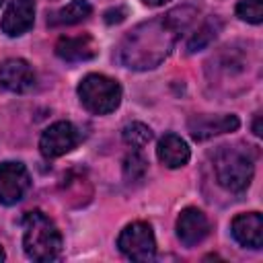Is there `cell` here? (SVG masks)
I'll return each instance as SVG.
<instances>
[{
	"label": "cell",
	"mask_w": 263,
	"mask_h": 263,
	"mask_svg": "<svg viewBox=\"0 0 263 263\" xmlns=\"http://www.w3.org/2000/svg\"><path fill=\"white\" fill-rule=\"evenodd\" d=\"M179 35L181 33L166 14L150 18L125 33L119 43L117 58L129 70H152L168 58Z\"/></svg>",
	"instance_id": "cell-1"
},
{
	"label": "cell",
	"mask_w": 263,
	"mask_h": 263,
	"mask_svg": "<svg viewBox=\"0 0 263 263\" xmlns=\"http://www.w3.org/2000/svg\"><path fill=\"white\" fill-rule=\"evenodd\" d=\"M23 251L37 263L53 261L62 253V232L53 220L39 210L27 212L23 218Z\"/></svg>",
	"instance_id": "cell-2"
},
{
	"label": "cell",
	"mask_w": 263,
	"mask_h": 263,
	"mask_svg": "<svg viewBox=\"0 0 263 263\" xmlns=\"http://www.w3.org/2000/svg\"><path fill=\"white\" fill-rule=\"evenodd\" d=\"M214 171L218 183L232 193L245 191L255 175V158L249 148L222 146L214 156Z\"/></svg>",
	"instance_id": "cell-3"
},
{
	"label": "cell",
	"mask_w": 263,
	"mask_h": 263,
	"mask_svg": "<svg viewBox=\"0 0 263 263\" xmlns=\"http://www.w3.org/2000/svg\"><path fill=\"white\" fill-rule=\"evenodd\" d=\"M78 99L82 107L95 115L113 113L121 103V86L105 74H86L78 82Z\"/></svg>",
	"instance_id": "cell-4"
},
{
	"label": "cell",
	"mask_w": 263,
	"mask_h": 263,
	"mask_svg": "<svg viewBox=\"0 0 263 263\" xmlns=\"http://www.w3.org/2000/svg\"><path fill=\"white\" fill-rule=\"evenodd\" d=\"M119 251L132 261H152L156 255V238L148 222H132L117 236Z\"/></svg>",
	"instance_id": "cell-5"
},
{
	"label": "cell",
	"mask_w": 263,
	"mask_h": 263,
	"mask_svg": "<svg viewBox=\"0 0 263 263\" xmlns=\"http://www.w3.org/2000/svg\"><path fill=\"white\" fill-rule=\"evenodd\" d=\"M80 142V132L70 121H55L43 129L39 138V150L45 158H58L72 152Z\"/></svg>",
	"instance_id": "cell-6"
},
{
	"label": "cell",
	"mask_w": 263,
	"mask_h": 263,
	"mask_svg": "<svg viewBox=\"0 0 263 263\" xmlns=\"http://www.w3.org/2000/svg\"><path fill=\"white\" fill-rule=\"evenodd\" d=\"M31 189V175L23 162L6 160L0 164V203L16 205Z\"/></svg>",
	"instance_id": "cell-7"
},
{
	"label": "cell",
	"mask_w": 263,
	"mask_h": 263,
	"mask_svg": "<svg viewBox=\"0 0 263 263\" xmlns=\"http://www.w3.org/2000/svg\"><path fill=\"white\" fill-rule=\"evenodd\" d=\"M35 86V70L23 58H8L0 64V88L8 92H29Z\"/></svg>",
	"instance_id": "cell-8"
},
{
	"label": "cell",
	"mask_w": 263,
	"mask_h": 263,
	"mask_svg": "<svg viewBox=\"0 0 263 263\" xmlns=\"http://www.w3.org/2000/svg\"><path fill=\"white\" fill-rule=\"evenodd\" d=\"M240 125L238 117L232 113H222V115H193L187 121L189 134L193 140L203 142L214 136H222L228 132H236Z\"/></svg>",
	"instance_id": "cell-9"
},
{
	"label": "cell",
	"mask_w": 263,
	"mask_h": 263,
	"mask_svg": "<svg viewBox=\"0 0 263 263\" xmlns=\"http://www.w3.org/2000/svg\"><path fill=\"white\" fill-rule=\"evenodd\" d=\"M35 23V0H12L2 14L0 29L8 37L25 35Z\"/></svg>",
	"instance_id": "cell-10"
},
{
	"label": "cell",
	"mask_w": 263,
	"mask_h": 263,
	"mask_svg": "<svg viewBox=\"0 0 263 263\" xmlns=\"http://www.w3.org/2000/svg\"><path fill=\"white\" fill-rule=\"evenodd\" d=\"M230 232L234 240L245 249H261L263 247V218L259 212H245L232 218Z\"/></svg>",
	"instance_id": "cell-11"
},
{
	"label": "cell",
	"mask_w": 263,
	"mask_h": 263,
	"mask_svg": "<svg viewBox=\"0 0 263 263\" xmlns=\"http://www.w3.org/2000/svg\"><path fill=\"white\" fill-rule=\"evenodd\" d=\"M210 232L208 216L199 208H185L177 218V236L185 247L199 245Z\"/></svg>",
	"instance_id": "cell-12"
},
{
	"label": "cell",
	"mask_w": 263,
	"mask_h": 263,
	"mask_svg": "<svg viewBox=\"0 0 263 263\" xmlns=\"http://www.w3.org/2000/svg\"><path fill=\"white\" fill-rule=\"evenodd\" d=\"M97 53L99 45L88 33L76 37H60L55 43V55L64 62H88Z\"/></svg>",
	"instance_id": "cell-13"
},
{
	"label": "cell",
	"mask_w": 263,
	"mask_h": 263,
	"mask_svg": "<svg viewBox=\"0 0 263 263\" xmlns=\"http://www.w3.org/2000/svg\"><path fill=\"white\" fill-rule=\"evenodd\" d=\"M156 156H158V160H160L164 166H168V168H181V166H185V164L189 162L191 150H189L187 142H185L181 136L168 132V134H164V136L158 140Z\"/></svg>",
	"instance_id": "cell-14"
},
{
	"label": "cell",
	"mask_w": 263,
	"mask_h": 263,
	"mask_svg": "<svg viewBox=\"0 0 263 263\" xmlns=\"http://www.w3.org/2000/svg\"><path fill=\"white\" fill-rule=\"evenodd\" d=\"M90 14H92V4L88 0H72L66 6L53 10L47 16V25L49 27H70V25L86 21Z\"/></svg>",
	"instance_id": "cell-15"
},
{
	"label": "cell",
	"mask_w": 263,
	"mask_h": 263,
	"mask_svg": "<svg viewBox=\"0 0 263 263\" xmlns=\"http://www.w3.org/2000/svg\"><path fill=\"white\" fill-rule=\"evenodd\" d=\"M121 138L129 148L140 150L152 140V129L142 121H132L121 129Z\"/></svg>",
	"instance_id": "cell-16"
},
{
	"label": "cell",
	"mask_w": 263,
	"mask_h": 263,
	"mask_svg": "<svg viewBox=\"0 0 263 263\" xmlns=\"http://www.w3.org/2000/svg\"><path fill=\"white\" fill-rule=\"evenodd\" d=\"M146 171H148V162H146V158L138 150L129 152L123 158V177H125V181H129V183L142 181Z\"/></svg>",
	"instance_id": "cell-17"
},
{
	"label": "cell",
	"mask_w": 263,
	"mask_h": 263,
	"mask_svg": "<svg viewBox=\"0 0 263 263\" xmlns=\"http://www.w3.org/2000/svg\"><path fill=\"white\" fill-rule=\"evenodd\" d=\"M236 14L247 23L259 25L263 21V0H240L236 4Z\"/></svg>",
	"instance_id": "cell-18"
},
{
	"label": "cell",
	"mask_w": 263,
	"mask_h": 263,
	"mask_svg": "<svg viewBox=\"0 0 263 263\" xmlns=\"http://www.w3.org/2000/svg\"><path fill=\"white\" fill-rule=\"evenodd\" d=\"M216 31H218V27L214 25V21H208V23H203L201 25V29L189 39V43H187V49L193 53V51H199V49H203L214 37H216Z\"/></svg>",
	"instance_id": "cell-19"
},
{
	"label": "cell",
	"mask_w": 263,
	"mask_h": 263,
	"mask_svg": "<svg viewBox=\"0 0 263 263\" xmlns=\"http://www.w3.org/2000/svg\"><path fill=\"white\" fill-rule=\"evenodd\" d=\"M125 16H127V10H125L123 6H115V8H109V10L105 12V23H107V25L121 23Z\"/></svg>",
	"instance_id": "cell-20"
},
{
	"label": "cell",
	"mask_w": 263,
	"mask_h": 263,
	"mask_svg": "<svg viewBox=\"0 0 263 263\" xmlns=\"http://www.w3.org/2000/svg\"><path fill=\"white\" fill-rule=\"evenodd\" d=\"M253 134H255V136H261V113L255 115V121H253Z\"/></svg>",
	"instance_id": "cell-21"
},
{
	"label": "cell",
	"mask_w": 263,
	"mask_h": 263,
	"mask_svg": "<svg viewBox=\"0 0 263 263\" xmlns=\"http://www.w3.org/2000/svg\"><path fill=\"white\" fill-rule=\"evenodd\" d=\"M144 4H148V6H162L164 2H168V0H142Z\"/></svg>",
	"instance_id": "cell-22"
},
{
	"label": "cell",
	"mask_w": 263,
	"mask_h": 263,
	"mask_svg": "<svg viewBox=\"0 0 263 263\" xmlns=\"http://www.w3.org/2000/svg\"><path fill=\"white\" fill-rule=\"evenodd\" d=\"M6 259V253H4V249H2V245H0V261H4Z\"/></svg>",
	"instance_id": "cell-23"
},
{
	"label": "cell",
	"mask_w": 263,
	"mask_h": 263,
	"mask_svg": "<svg viewBox=\"0 0 263 263\" xmlns=\"http://www.w3.org/2000/svg\"><path fill=\"white\" fill-rule=\"evenodd\" d=\"M2 2H4V0H0V6H2Z\"/></svg>",
	"instance_id": "cell-24"
}]
</instances>
